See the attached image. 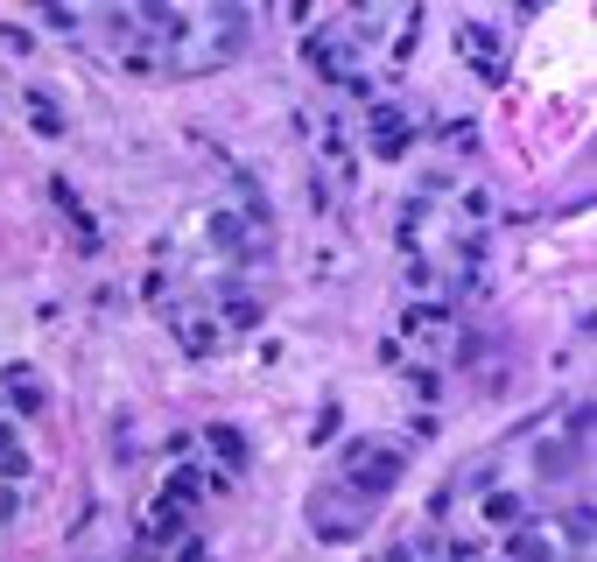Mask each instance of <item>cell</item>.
<instances>
[{"label":"cell","mask_w":597,"mask_h":562,"mask_svg":"<svg viewBox=\"0 0 597 562\" xmlns=\"http://www.w3.org/2000/svg\"><path fill=\"white\" fill-rule=\"evenodd\" d=\"M14 513H22V493H14V485L0 478V521H14Z\"/></svg>","instance_id":"obj_14"},{"label":"cell","mask_w":597,"mask_h":562,"mask_svg":"<svg viewBox=\"0 0 597 562\" xmlns=\"http://www.w3.org/2000/svg\"><path fill=\"white\" fill-rule=\"evenodd\" d=\"M506 562H584V555L570 549V535L556 521H520L506 535Z\"/></svg>","instance_id":"obj_3"},{"label":"cell","mask_w":597,"mask_h":562,"mask_svg":"<svg viewBox=\"0 0 597 562\" xmlns=\"http://www.w3.org/2000/svg\"><path fill=\"white\" fill-rule=\"evenodd\" d=\"M22 106H28V127H36V135H50V141H56V135H71V120L56 113V99H50V92H28Z\"/></svg>","instance_id":"obj_9"},{"label":"cell","mask_w":597,"mask_h":562,"mask_svg":"<svg viewBox=\"0 0 597 562\" xmlns=\"http://www.w3.org/2000/svg\"><path fill=\"white\" fill-rule=\"evenodd\" d=\"M176 562H212V549L204 541H176Z\"/></svg>","instance_id":"obj_15"},{"label":"cell","mask_w":597,"mask_h":562,"mask_svg":"<svg viewBox=\"0 0 597 562\" xmlns=\"http://www.w3.org/2000/svg\"><path fill=\"white\" fill-rule=\"evenodd\" d=\"M401 331H408V345H429V337L450 331V303H415L408 317H401Z\"/></svg>","instance_id":"obj_8"},{"label":"cell","mask_w":597,"mask_h":562,"mask_svg":"<svg viewBox=\"0 0 597 562\" xmlns=\"http://www.w3.org/2000/svg\"><path fill=\"white\" fill-rule=\"evenodd\" d=\"M478 507H485V521H492V527H506V535H513L520 521H534V513H528V499H520L513 485H492V493L478 499Z\"/></svg>","instance_id":"obj_7"},{"label":"cell","mask_w":597,"mask_h":562,"mask_svg":"<svg viewBox=\"0 0 597 562\" xmlns=\"http://www.w3.org/2000/svg\"><path fill=\"white\" fill-rule=\"evenodd\" d=\"M366 141H372V155H380V162L408 155V141H415V113H408V106H394V99H372V106H366Z\"/></svg>","instance_id":"obj_4"},{"label":"cell","mask_w":597,"mask_h":562,"mask_svg":"<svg viewBox=\"0 0 597 562\" xmlns=\"http://www.w3.org/2000/svg\"><path fill=\"white\" fill-rule=\"evenodd\" d=\"M457 50H465L471 64L485 71V78H506V56H499V42H492V36H485L478 22H457Z\"/></svg>","instance_id":"obj_6"},{"label":"cell","mask_w":597,"mask_h":562,"mask_svg":"<svg viewBox=\"0 0 597 562\" xmlns=\"http://www.w3.org/2000/svg\"><path fill=\"white\" fill-rule=\"evenodd\" d=\"M309 527H317V541H331V549H345V541H358L372 527V499H358L345 478H331V485H317V493H309Z\"/></svg>","instance_id":"obj_2"},{"label":"cell","mask_w":597,"mask_h":562,"mask_svg":"<svg viewBox=\"0 0 597 562\" xmlns=\"http://www.w3.org/2000/svg\"><path fill=\"white\" fill-rule=\"evenodd\" d=\"M204 443H212V450H218V464H226V471H246V429L218 422V429H212V436H204Z\"/></svg>","instance_id":"obj_10"},{"label":"cell","mask_w":597,"mask_h":562,"mask_svg":"<svg viewBox=\"0 0 597 562\" xmlns=\"http://www.w3.org/2000/svg\"><path fill=\"white\" fill-rule=\"evenodd\" d=\"M0 401H8L14 416H42V408H50L42 373H36V366H8V373H0Z\"/></svg>","instance_id":"obj_5"},{"label":"cell","mask_w":597,"mask_h":562,"mask_svg":"<svg viewBox=\"0 0 597 562\" xmlns=\"http://www.w3.org/2000/svg\"><path fill=\"white\" fill-rule=\"evenodd\" d=\"M408 387H415V401H436V394H443V380L429 373V366H415V373H408Z\"/></svg>","instance_id":"obj_12"},{"label":"cell","mask_w":597,"mask_h":562,"mask_svg":"<svg viewBox=\"0 0 597 562\" xmlns=\"http://www.w3.org/2000/svg\"><path fill=\"white\" fill-rule=\"evenodd\" d=\"M422 549H429V541H408V535H401V541H386L380 562H422Z\"/></svg>","instance_id":"obj_13"},{"label":"cell","mask_w":597,"mask_h":562,"mask_svg":"<svg viewBox=\"0 0 597 562\" xmlns=\"http://www.w3.org/2000/svg\"><path fill=\"white\" fill-rule=\"evenodd\" d=\"M401 471H408V443H394V436H358L345 450V485L358 499H372V507L401 485Z\"/></svg>","instance_id":"obj_1"},{"label":"cell","mask_w":597,"mask_h":562,"mask_svg":"<svg viewBox=\"0 0 597 562\" xmlns=\"http://www.w3.org/2000/svg\"><path fill=\"white\" fill-rule=\"evenodd\" d=\"M8 471H22V436H14V422H0V478Z\"/></svg>","instance_id":"obj_11"}]
</instances>
